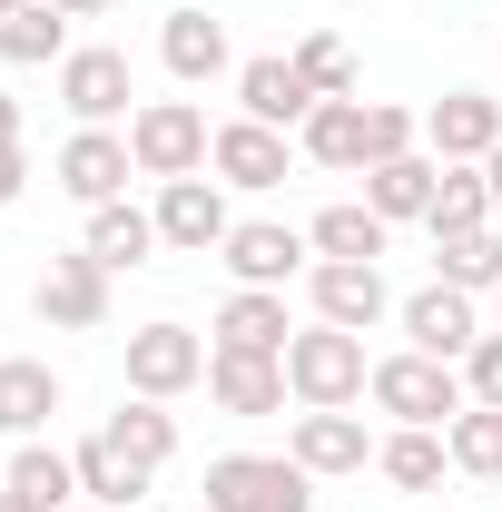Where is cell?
<instances>
[{
    "mask_svg": "<svg viewBox=\"0 0 502 512\" xmlns=\"http://www.w3.org/2000/svg\"><path fill=\"white\" fill-rule=\"evenodd\" d=\"M286 384H296V404H315V414H345V404L375 384V365H365V335H345V325L315 316L306 335H286Z\"/></svg>",
    "mask_w": 502,
    "mask_h": 512,
    "instance_id": "1",
    "label": "cell"
},
{
    "mask_svg": "<svg viewBox=\"0 0 502 512\" xmlns=\"http://www.w3.org/2000/svg\"><path fill=\"white\" fill-rule=\"evenodd\" d=\"M207 512H315V473L296 453H217Z\"/></svg>",
    "mask_w": 502,
    "mask_h": 512,
    "instance_id": "2",
    "label": "cell"
},
{
    "mask_svg": "<svg viewBox=\"0 0 502 512\" xmlns=\"http://www.w3.org/2000/svg\"><path fill=\"white\" fill-rule=\"evenodd\" d=\"M207 148H217V128L197 99H138V119H128V158H138V178H197L207 168Z\"/></svg>",
    "mask_w": 502,
    "mask_h": 512,
    "instance_id": "3",
    "label": "cell"
},
{
    "mask_svg": "<svg viewBox=\"0 0 502 512\" xmlns=\"http://www.w3.org/2000/svg\"><path fill=\"white\" fill-rule=\"evenodd\" d=\"M365 394H375L394 424H453V414L473 404V394H463V365H443V355H414V345H404V355H384Z\"/></svg>",
    "mask_w": 502,
    "mask_h": 512,
    "instance_id": "4",
    "label": "cell"
},
{
    "mask_svg": "<svg viewBox=\"0 0 502 512\" xmlns=\"http://www.w3.org/2000/svg\"><path fill=\"white\" fill-rule=\"evenodd\" d=\"M30 306H40V325H60V335H99V325H109V266L89 247L50 256L40 286H30Z\"/></svg>",
    "mask_w": 502,
    "mask_h": 512,
    "instance_id": "5",
    "label": "cell"
},
{
    "mask_svg": "<svg viewBox=\"0 0 502 512\" xmlns=\"http://www.w3.org/2000/svg\"><path fill=\"white\" fill-rule=\"evenodd\" d=\"M424 148H434L443 168H483L502 148V99L493 89H443L434 109H424Z\"/></svg>",
    "mask_w": 502,
    "mask_h": 512,
    "instance_id": "6",
    "label": "cell"
},
{
    "mask_svg": "<svg viewBox=\"0 0 502 512\" xmlns=\"http://www.w3.org/2000/svg\"><path fill=\"white\" fill-rule=\"evenodd\" d=\"M128 99H138V69H128V50H69V60H60V109H69L79 128L138 119Z\"/></svg>",
    "mask_w": 502,
    "mask_h": 512,
    "instance_id": "7",
    "label": "cell"
},
{
    "mask_svg": "<svg viewBox=\"0 0 502 512\" xmlns=\"http://www.w3.org/2000/svg\"><path fill=\"white\" fill-rule=\"evenodd\" d=\"M227 178H168L158 188V247H178V256H207V247H227Z\"/></svg>",
    "mask_w": 502,
    "mask_h": 512,
    "instance_id": "8",
    "label": "cell"
},
{
    "mask_svg": "<svg viewBox=\"0 0 502 512\" xmlns=\"http://www.w3.org/2000/svg\"><path fill=\"white\" fill-rule=\"evenodd\" d=\"M188 384H207V345H197L188 325H138V335H128V394L168 404V394H188Z\"/></svg>",
    "mask_w": 502,
    "mask_h": 512,
    "instance_id": "9",
    "label": "cell"
},
{
    "mask_svg": "<svg viewBox=\"0 0 502 512\" xmlns=\"http://www.w3.org/2000/svg\"><path fill=\"white\" fill-rule=\"evenodd\" d=\"M207 394H217V414H237V424H256V414H286V355H227V345H207Z\"/></svg>",
    "mask_w": 502,
    "mask_h": 512,
    "instance_id": "10",
    "label": "cell"
},
{
    "mask_svg": "<svg viewBox=\"0 0 502 512\" xmlns=\"http://www.w3.org/2000/svg\"><path fill=\"white\" fill-rule=\"evenodd\" d=\"M394 316H404V335H414V355H443V365H463V355L483 345V316H473V296H463V286H443V276L424 286V296H404Z\"/></svg>",
    "mask_w": 502,
    "mask_h": 512,
    "instance_id": "11",
    "label": "cell"
},
{
    "mask_svg": "<svg viewBox=\"0 0 502 512\" xmlns=\"http://www.w3.org/2000/svg\"><path fill=\"white\" fill-rule=\"evenodd\" d=\"M237 119H256V128H306L315 119V89H306V69L296 60H237Z\"/></svg>",
    "mask_w": 502,
    "mask_h": 512,
    "instance_id": "12",
    "label": "cell"
},
{
    "mask_svg": "<svg viewBox=\"0 0 502 512\" xmlns=\"http://www.w3.org/2000/svg\"><path fill=\"white\" fill-rule=\"evenodd\" d=\"M306 296H315V316L345 325V335H375V325L394 316V296H384V266H325V256H315Z\"/></svg>",
    "mask_w": 502,
    "mask_h": 512,
    "instance_id": "13",
    "label": "cell"
},
{
    "mask_svg": "<svg viewBox=\"0 0 502 512\" xmlns=\"http://www.w3.org/2000/svg\"><path fill=\"white\" fill-rule=\"evenodd\" d=\"M128 178H138V158H128L119 128H79L60 148V188L79 197V207H109V197H128Z\"/></svg>",
    "mask_w": 502,
    "mask_h": 512,
    "instance_id": "14",
    "label": "cell"
},
{
    "mask_svg": "<svg viewBox=\"0 0 502 512\" xmlns=\"http://www.w3.org/2000/svg\"><path fill=\"white\" fill-rule=\"evenodd\" d=\"M227 276H237V286H286V276H296V266H306V227H276V217H247V227H227Z\"/></svg>",
    "mask_w": 502,
    "mask_h": 512,
    "instance_id": "15",
    "label": "cell"
},
{
    "mask_svg": "<svg viewBox=\"0 0 502 512\" xmlns=\"http://www.w3.org/2000/svg\"><path fill=\"white\" fill-rule=\"evenodd\" d=\"M158 60H168V79H188V89L227 79V69H237V50H227V20H207V10H168V30H158Z\"/></svg>",
    "mask_w": 502,
    "mask_h": 512,
    "instance_id": "16",
    "label": "cell"
},
{
    "mask_svg": "<svg viewBox=\"0 0 502 512\" xmlns=\"http://www.w3.org/2000/svg\"><path fill=\"white\" fill-rule=\"evenodd\" d=\"M207 168H217L227 188H286V128L227 119V128H217V148H207Z\"/></svg>",
    "mask_w": 502,
    "mask_h": 512,
    "instance_id": "17",
    "label": "cell"
},
{
    "mask_svg": "<svg viewBox=\"0 0 502 512\" xmlns=\"http://www.w3.org/2000/svg\"><path fill=\"white\" fill-rule=\"evenodd\" d=\"M286 286H237L227 306H217V345L227 355H286Z\"/></svg>",
    "mask_w": 502,
    "mask_h": 512,
    "instance_id": "18",
    "label": "cell"
},
{
    "mask_svg": "<svg viewBox=\"0 0 502 512\" xmlns=\"http://www.w3.org/2000/svg\"><path fill=\"white\" fill-rule=\"evenodd\" d=\"M434 188H443V158H375L365 168V207H375L384 227H404V217H434Z\"/></svg>",
    "mask_w": 502,
    "mask_h": 512,
    "instance_id": "19",
    "label": "cell"
},
{
    "mask_svg": "<svg viewBox=\"0 0 502 512\" xmlns=\"http://www.w3.org/2000/svg\"><path fill=\"white\" fill-rule=\"evenodd\" d=\"M286 453H296L306 473H365V463H375V444H365L355 414H315V404L286 424Z\"/></svg>",
    "mask_w": 502,
    "mask_h": 512,
    "instance_id": "20",
    "label": "cell"
},
{
    "mask_svg": "<svg viewBox=\"0 0 502 512\" xmlns=\"http://www.w3.org/2000/svg\"><path fill=\"white\" fill-rule=\"evenodd\" d=\"M50 414H60V375L40 355H0V434L10 444H40Z\"/></svg>",
    "mask_w": 502,
    "mask_h": 512,
    "instance_id": "21",
    "label": "cell"
},
{
    "mask_svg": "<svg viewBox=\"0 0 502 512\" xmlns=\"http://www.w3.org/2000/svg\"><path fill=\"white\" fill-rule=\"evenodd\" d=\"M89 256L119 276V266H148L158 256V207H128V197H109V207H89Z\"/></svg>",
    "mask_w": 502,
    "mask_h": 512,
    "instance_id": "22",
    "label": "cell"
},
{
    "mask_svg": "<svg viewBox=\"0 0 502 512\" xmlns=\"http://www.w3.org/2000/svg\"><path fill=\"white\" fill-rule=\"evenodd\" d=\"M443 463H453V444H443L434 424H394V434L375 444V473L394 483V493H434Z\"/></svg>",
    "mask_w": 502,
    "mask_h": 512,
    "instance_id": "23",
    "label": "cell"
},
{
    "mask_svg": "<svg viewBox=\"0 0 502 512\" xmlns=\"http://www.w3.org/2000/svg\"><path fill=\"white\" fill-rule=\"evenodd\" d=\"M148 483H158V473H148L138 453H119V444H109V434H89V444H79V503L119 512V503H138Z\"/></svg>",
    "mask_w": 502,
    "mask_h": 512,
    "instance_id": "24",
    "label": "cell"
},
{
    "mask_svg": "<svg viewBox=\"0 0 502 512\" xmlns=\"http://www.w3.org/2000/svg\"><path fill=\"white\" fill-rule=\"evenodd\" d=\"M315 168H365V99H315V119L296 128Z\"/></svg>",
    "mask_w": 502,
    "mask_h": 512,
    "instance_id": "25",
    "label": "cell"
},
{
    "mask_svg": "<svg viewBox=\"0 0 502 512\" xmlns=\"http://www.w3.org/2000/svg\"><path fill=\"white\" fill-rule=\"evenodd\" d=\"M10 493H20V503H40V512H69V503H79V453L20 444V453H10Z\"/></svg>",
    "mask_w": 502,
    "mask_h": 512,
    "instance_id": "26",
    "label": "cell"
},
{
    "mask_svg": "<svg viewBox=\"0 0 502 512\" xmlns=\"http://www.w3.org/2000/svg\"><path fill=\"white\" fill-rule=\"evenodd\" d=\"M0 60H10V69L69 60V10H60V0H30V10H10V20H0Z\"/></svg>",
    "mask_w": 502,
    "mask_h": 512,
    "instance_id": "27",
    "label": "cell"
},
{
    "mask_svg": "<svg viewBox=\"0 0 502 512\" xmlns=\"http://www.w3.org/2000/svg\"><path fill=\"white\" fill-rule=\"evenodd\" d=\"M99 434H109L119 453H138L148 473H168V463H178V414H168V404H148V394H138V404H119Z\"/></svg>",
    "mask_w": 502,
    "mask_h": 512,
    "instance_id": "28",
    "label": "cell"
},
{
    "mask_svg": "<svg viewBox=\"0 0 502 512\" xmlns=\"http://www.w3.org/2000/svg\"><path fill=\"white\" fill-rule=\"evenodd\" d=\"M306 247L325 256V266H375L384 256V217L375 207H325V217L306 227Z\"/></svg>",
    "mask_w": 502,
    "mask_h": 512,
    "instance_id": "29",
    "label": "cell"
},
{
    "mask_svg": "<svg viewBox=\"0 0 502 512\" xmlns=\"http://www.w3.org/2000/svg\"><path fill=\"white\" fill-rule=\"evenodd\" d=\"M434 276L463 286V296H502V237L473 227V237H434Z\"/></svg>",
    "mask_w": 502,
    "mask_h": 512,
    "instance_id": "30",
    "label": "cell"
},
{
    "mask_svg": "<svg viewBox=\"0 0 502 512\" xmlns=\"http://www.w3.org/2000/svg\"><path fill=\"white\" fill-rule=\"evenodd\" d=\"M443 444H453V473L502 483V404H463V414L443 424Z\"/></svg>",
    "mask_w": 502,
    "mask_h": 512,
    "instance_id": "31",
    "label": "cell"
},
{
    "mask_svg": "<svg viewBox=\"0 0 502 512\" xmlns=\"http://www.w3.org/2000/svg\"><path fill=\"white\" fill-rule=\"evenodd\" d=\"M424 227H434V237H473V227H493V178H483V168H443Z\"/></svg>",
    "mask_w": 502,
    "mask_h": 512,
    "instance_id": "32",
    "label": "cell"
},
{
    "mask_svg": "<svg viewBox=\"0 0 502 512\" xmlns=\"http://www.w3.org/2000/svg\"><path fill=\"white\" fill-rule=\"evenodd\" d=\"M286 60L306 69V89H315V99H355V50H345L335 30H315V40H296Z\"/></svg>",
    "mask_w": 502,
    "mask_h": 512,
    "instance_id": "33",
    "label": "cell"
},
{
    "mask_svg": "<svg viewBox=\"0 0 502 512\" xmlns=\"http://www.w3.org/2000/svg\"><path fill=\"white\" fill-rule=\"evenodd\" d=\"M414 138H424V119H414V109L365 99V168H375V158H414Z\"/></svg>",
    "mask_w": 502,
    "mask_h": 512,
    "instance_id": "34",
    "label": "cell"
},
{
    "mask_svg": "<svg viewBox=\"0 0 502 512\" xmlns=\"http://www.w3.org/2000/svg\"><path fill=\"white\" fill-rule=\"evenodd\" d=\"M463 394H473V404H502V335H483V345L463 355Z\"/></svg>",
    "mask_w": 502,
    "mask_h": 512,
    "instance_id": "35",
    "label": "cell"
},
{
    "mask_svg": "<svg viewBox=\"0 0 502 512\" xmlns=\"http://www.w3.org/2000/svg\"><path fill=\"white\" fill-rule=\"evenodd\" d=\"M20 188H30V158H20V148H0V207H20Z\"/></svg>",
    "mask_w": 502,
    "mask_h": 512,
    "instance_id": "36",
    "label": "cell"
},
{
    "mask_svg": "<svg viewBox=\"0 0 502 512\" xmlns=\"http://www.w3.org/2000/svg\"><path fill=\"white\" fill-rule=\"evenodd\" d=\"M0 148H20V99L0 89Z\"/></svg>",
    "mask_w": 502,
    "mask_h": 512,
    "instance_id": "37",
    "label": "cell"
},
{
    "mask_svg": "<svg viewBox=\"0 0 502 512\" xmlns=\"http://www.w3.org/2000/svg\"><path fill=\"white\" fill-rule=\"evenodd\" d=\"M60 10H69V20H99V10H109V0H60Z\"/></svg>",
    "mask_w": 502,
    "mask_h": 512,
    "instance_id": "38",
    "label": "cell"
},
{
    "mask_svg": "<svg viewBox=\"0 0 502 512\" xmlns=\"http://www.w3.org/2000/svg\"><path fill=\"white\" fill-rule=\"evenodd\" d=\"M483 178H493V207H502V148H493V158H483Z\"/></svg>",
    "mask_w": 502,
    "mask_h": 512,
    "instance_id": "39",
    "label": "cell"
},
{
    "mask_svg": "<svg viewBox=\"0 0 502 512\" xmlns=\"http://www.w3.org/2000/svg\"><path fill=\"white\" fill-rule=\"evenodd\" d=\"M0 512H40V503H20V493H10V483H0Z\"/></svg>",
    "mask_w": 502,
    "mask_h": 512,
    "instance_id": "40",
    "label": "cell"
},
{
    "mask_svg": "<svg viewBox=\"0 0 502 512\" xmlns=\"http://www.w3.org/2000/svg\"><path fill=\"white\" fill-rule=\"evenodd\" d=\"M10 10H30V0H0V20H10Z\"/></svg>",
    "mask_w": 502,
    "mask_h": 512,
    "instance_id": "41",
    "label": "cell"
},
{
    "mask_svg": "<svg viewBox=\"0 0 502 512\" xmlns=\"http://www.w3.org/2000/svg\"><path fill=\"white\" fill-rule=\"evenodd\" d=\"M69 512H99V503H69Z\"/></svg>",
    "mask_w": 502,
    "mask_h": 512,
    "instance_id": "42",
    "label": "cell"
}]
</instances>
